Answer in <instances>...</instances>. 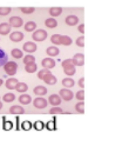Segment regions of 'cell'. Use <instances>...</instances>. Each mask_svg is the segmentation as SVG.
<instances>
[{"label": "cell", "mask_w": 122, "mask_h": 146, "mask_svg": "<svg viewBox=\"0 0 122 146\" xmlns=\"http://www.w3.org/2000/svg\"><path fill=\"white\" fill-rule=\"evenodd\" d=\"M1 108H3V103L0 102V110H1Z\"/></svg>", "instance_id": "cell-46"}, {"label": "cell", "mask_w": 122, "mask_h": 146, "mask_svg": "<svg viewBox=\"0 0 122 146\" xmlns=\"http://www.w3.org/2000/svg\"><path fill=\"white\" fill-rule=\"evenodd\" d=\"M48 73H51L49 72V70H47V68H44V70H41V71H39V73H38V78H39V79H44L47 74H48Z\"/></svg>", "instance_id": "cell-33"}, {"label": "cell", "mask_w": 122, "mask_h": 146, "mask_svg": "<svg viewBox=\"0 0 122 146\" xmlns=\"http://www.w3.org/2000/svg\"><path fill=\"white\" fill-rule=\"evenodd\" d=\"M18 83L19 81L15 79V78H11V79H8L7 81H6V87L8 88V90H14L15 87H16V85H18Z\"/></svg>", "instance_id": "cell-13"}, {"label": "cell", "mask_w": 122, "mask_h": 146, "mask_svg": "<svg viewBox=\"0 0 122 146\" xmlns=\"http://www.w3.org/2000/svg\"><path fill=\"white\" fill-rule=\"evenodd\" d=\"M45 25H46L47 27H49V29H54V27L58 26V21H56L54 18H48V19H46Z\"/></svg>", "instance_id": "cell-21"}, {"label": "cell", "mask_w": 122, "mask_h": 146, "mask_svg": "<svg viewBox=\"0 0 122 146\" xmlns=\"http://www.w3.org/2000/svg\"><path fill=\"white\" fill-rule=\"evenodd\" d=\"M74 64H73V60L72 59H66L62 61V67H69V66H73Z\"/></svg>", "instance_id": "cell-37"}, {"label": "cell", "mask_w": 122, "mask_h": 146, "mask_svg": "<svg viewBox=\"0 0 122 146\" xmlns=\"http://www.w3.org/2000/svg\"><path fill=\"white\" fill-rule=\"evenodd\" d=\"M48 103H49L51 105H53V106H59V105L61 104V98H60V96H58V94H52V96H49V98H48Z\"/></svg>", "instance_id": "cell-9"}, {"label": "cell", "mask_w": 122, "mask_h": 146, "mask_svg": "<svg viewBox=\"0 0 122 146\" xmlns=\"http://www.w3.org/2000/svg\"><path fill=\"white\" fill-rule=\"evenodd\" d=\"M41 65L44 66V68H47V70L53 68V67H55V60L52 58H45L41 61Z\"/></svg>", "instance_id": "cell-7"}, {"label": "cell", "mask_w": 122, "mask_h": 146, "mask_svg": "<svg viewBox=\"0 0 122 146\" xmlns=\"http://www.w3.org/2000/svg\"><path fill=\"white\" fill-rule=\"evenodd\" d=\"M47 35L48 34H47V32L45 30H38V31H34L32 36L35 41H44L47 38Z\"/></svg>", "instance_id": "cell-2"}, {"label": "cell", "mask_w": 122, "mask_h": 146, "mask_svg": "<svg viewBox=\"0 0 122 146\" xmlns=\"http://www.w3.org/2000/svg\"><path fill=\"white\" fill-rule=\"evenodd\" d=\"M49 113H51V114H56V113H63V111H62V108H60V107H56V106H54L53 108H51Z\"/></svg>", "instance_id": "cell-38"}, {"label": "cell", "mask_w": 122, "mask_h": 146, "mask_svg": "<svg viewBox=\"0 0 122 146\" xmlns=\"http://www.w3.org/2000/svg\"><path fill=\"white\" fill-rule=\"evenodd\" d=\"M75 98H76L78 100H80V102H83L84 100V92L82 90L79 91V92H76V94H75Z\"/></svg>", "instance_id": "cell-36"}, {"label": "cell", "mask_w": 122, "mask_h": 146, "mask_svg": "<svg viewBox=\"0 0 122 146\" xmlns=\"http://www.w3.org/2000/svg\"><path fill=\"white\" fill-rule=\"evenodd\" d=\"M20 11L22 13H26V14H31L35 11V8L34 7H20Z\"/></svg>", "instance_id": "cell-35"}, {"label": "cell", "mask_w": 122, "mask_h": 146, "mask_svg": "<svg viewBox=\"0 0 122 146\" xmlns=\"http://www.w3.org/2000/svg\"><path fill=\"white\" fill-rule=\"evenodd\" d=\"M63 71H65V73L67 76H73V74H75V66L73 65V66H69V67H65L63 68Z\"/></svg>", "instance_id": "cell-29"}, {"label": "cell", "mask_w": 122, "mask_h": 146, "mask_svg": "<svg viewBox=\"0 0 122 146\" xmlns=\"http://www.w3.org/2000/svg\"><path fill=\"white\" fill-rule=\"evenodd\" d=\"M76 45H78L79 47H83L84 46V36L83 35L79 36V38L76 39Z\"/></svg>", "instance_id": "cell-39"}, {"label": "cell", "mask_w": 122, "mask_h": 146, "mask_svg": "<svg viewBox=\"0 0 122 146\" xmlns=\"http://www.w3.org/2000/svg\"><path fill=\"white\" fill-rule=\"evenodd\" d=\"M42 80L45 81L46 84H48V85H54L56 83V78L52 74V73H48V74H47Z\"/></svg>", "instance_id": "cell-14"}, {"label": "cell", "mask_w": 122, "mask_h": 146, "mask_svg": "<svg viewBox=\"0 0 122 146\" xmlns=\"http://www.w3.org/2000/svg\"><path fill=\"white\" fill-rule=\"evenodd\" d=\"M78 23H79V18L75 17V15H68L66 18V24L68 26H75Z\"/></svg>", "instance_id": "cell-12"}, {"label": "cell", "mask_w": 122, "mask_h": 146, "mask_svg": "<svg viewBox=\"0 0 122 146\" xmlns=\"http://www.w3.org/2000/svg\"><path fill=\"white\" fill-rule=\"evenodd\" d=\"M54 125H55V121H51V123L47 124V127H49L51 130H54Z\"/></svg>", "instance_id": "cell-44"}, {"label": "cell", "mask_w": 122, "mask_h": 146, "mask_svg": "<svg viewBox=\"0 0 122 146\" xmlns=\"http://www.w3.org/2000/svg\"><path fill=\"white\" fill-rule=\"evenodd\" d=\"M72 60H73L74 66H82L83 62H84V57H83L82 53H78V54H75Z\"/></svg>", "instance_id": "cell-6"}, {"label": "cell", "mask_w": 122, "mask_h": 146, "mask_svg": "<svg viewBox=\"0 0 122 146\" xmlns=\"http://www.w3.org/2000/svg\"><path fill=\"white\" fill-rule=\"evenodd\" d=\"M12 127V123H8V121H5V125H4V129L5 130H9Z\"/></svg>", "instance_id": "cell-42"}, {"label": "cell", "mask_w": 122, "mask_h": 146, "mask_svg": "<svg viewBox=\"0 0 122 146\" xmlns=\"http://www.w3.org/2000/svg\"><path fill=\"white\" fill-rule=\"evenodd\" d=\"M25 71L27 73H34L36 71V64H27V65L25 66Z\"/></svg>", "instance_id": "cell-24"}, {"label": "cell", "mask_w": 122, "mask_h": 146, "mask_svg": "<svg viewBox=\"0 0 122 146\" xmlns=\"http://www.w3.org/2000/svg\"><path fill=\"white\" fill-rule=\"evenodd\" d=\"M34 126H35V129H36V130H41L42 127H44V124H42V123H40V121H39V123L36 121V123L34 124Z\"/></svg>", "instance_id": "cell-41"}, {"label": "cell", "mask_w": 122, "mask_h": 146, "mask_svg": "<svg viewBox=\"0 0 122 146\" xmlns=\"http://www.w3.org/2000/svg\"><path fill=\"white\" fill-rule=\"evenodd\" d=\"M62 13V8L61 7H51L49 8V14L52 17H59Z\"/></svg>", "instance_id": "cell-22"}, {"label": "cell", "mask_w": 122, "mask_h": 146, "mask_svg": "<svg viewBox=\"0 0 122 146\" xmlns=\"http://www.w3.org/2000/svg\"><path fill=\"white\" fill-rule=\"evenodd\" d=\"M22 48H24V51H25V52L33 53V52H35V51H36V45H35L34 42H32V41H27V42H25V44H24Z\"/></svg>", "instance_id": "cell-8"}, {"label": "cell", "mask_w": 122, "mask_h": 146, "mask_svg": "<svg viewBox=\"0 0 122 146\" xmlns=\"http://www.w3.org/2000/svg\"><path fill=\"white\" fill-rule=\"evenodd\" d=\"M78 30H79V32H80L81 34H83V33H84V25L81 24V25L79 26V29H78Z\"/></svg>", "instance_id": "cell-43"}, {"label": "cell", "mask_w": 122, "mask_h": 146, "mask_svg": "<svg viewBox=\"0 0 122 146\" xmlns=\"http://www.w3.org/2000/svg\"><path fill=\"white\" fill-rule=\"evenodd\" d=\"M60 38H61L60 34H53V35L51 36L52 44H54V45H60Z\"/></svg>", "instance_id": "cell-30"}, {"label": "cell", "mask_w": 122, "mask_h": 146, "mask_svg": "<svg viewBox=\"0 0 122 146\" xmlns=\"http://www.w3.org/2000/svg\"><path fill=\"white\" fill-rule=\"evenodd\" d=\"M15 90L18 91V92H21V93H22V92H26V91L28 90V86H27L25 83H18Z\"/></svg>", "instance_id": "cell-28"}, {"label": "cell", "mask_w": 122, "mask_h": 146, "mask_svg": "<svg viewBox=\"0 0 122 146\" xmlns=\"http://www.w3.org/2000/svg\"><path fill=\"white\" fill-rule=\"evenodd\" d=\"M11 11H12L11 7H0V15L5 17V15H7V14L11 13Z\"/></svg>", "instance_id": "cell-32"}, {"label": "cell", "mask_w": 122, "mask_h": 146, "mask_svg": "<svg viewBox=\"0 0 122 146\" xmlns=\"http://www.w3.org/2000/svg\"><path fill=\"white\" fill-rule=\"evenodd\" d=\"M4 71L8 76H14L18 71V65L14 61H7L4 65Z\"/></svg>", "instance_id": "cell-1"}, {"label": "cell", "mask_w": 122, "mask_h": 146, "mask_svg": "<svg viewBox=\"0 0 122 146\" xmlns=\"http://www.w3.org/2000/svg\"><path fill=\"white\" fill-rule=\"evenodd\" d=\"M83 81H84V79H83V78H81V79L79 80V86H80L81 88H83V86H84V84H83Z\"/></svg>", "instance_id": "cell-45"}, {"label": "cell", "mask_w": 122, "mask_h": 146, "mask_svg": "<svg viewBox=\"0 0 122 146\" xmlns=\"http://www.w3.org/2000/svg\"><path fill=\"white\" fill-rule=\"evenodd\" d=\"M11 54H12V57L15 58V59H20V58H22V51H20L19 48H13L12 52H11Z\"/></svg>", "instance_id": "cell-26"}, {"label": "cell", "mask_w": 122, "mask_h": 146, "mask_svg": "<svg viewBox=\"0 0 122 146\" xmlns=\"http://www.w3.org/2000/svg\"><path fill=\"white\" fill-rule=\"evenodd\" d=\"M35 29H36V24L34 21H28L25 25V30L27 32H33V31H35Z\"/></svg>", "instance_id": "cell-23"}, {"label": "cell", "mask_w": 122, "mask_h": 146, "mask_svg": "<svg viewBox=\"0 0 122 146\" xmlns=\"http://www.w3.org/2000/svg\"><path fill=\"white\" fill-rule=\"evenodd\" d=\"M9 39H11L12 41H14V42L21 41L24 39V34L21 32H13V33H11V35H9Z\"/></svg>", "instance_id": "cell-11"}, {"label": "cell", "mask_w": 122, "mask_h": 146, "mask_svg": "<svg viewBox=\"0 0 122 146\" xmlns=\"http://www.w3.org/2000/svg\"><path fill=\"white\" fill-rule=\"evenodd\" d=\"M1 85H3V80H1V79H0V86H1Z\"/></svg>", "instance_id": "cell-47"}, {"label": "cell", "mask_w": 122, "mask_h": 146, "mask_svg": "<svg viewBox=\"0 0 122 146\" xmlns=\"http://www.w3.org/2000/svg\"><path fill=\"white\" fill-rule=\"evenodd\" d=\"M62 85L67 88V87H73L74 86V80L72 78H65L62 80Z\"/></svg>", "instance_id": "cell-25"}, {"label": "cell", "mask_w": 122, "mask_h": 146, "mask_svg": "<svg viewBox=\"0 0 122 146\" xmlns=\"http://www.w3.org/2000/svg\"><path fill=\"white\" fill-rule=\"evenodd\" d=\"M75 110H76L79 113H84V103L79 102L76 105H75Z\"/></svg>", "instance_id": "cell-31"}, {"label": "cell", "mask_w": 122, "mask_h": 146, "mask_svg": "<svg viewBox=\"0 0 122 146\" xmlns=\"http://www.w3.org/2000/svg\"><path fill=\"white\" fill-rule=\"evenodd\" d=\"M46 53L48 54L49 57H56L59 54V48L58 47H54V46H51V47L47 48Z\"/></svg>", "instance_id": "cell-20"}, {"label": "cell", "mask_w": 122, "mask_h": 146, "mask_svg": "<svg viewBox=\"0 0 122 146\" xmlns=\"http://www.w3.org/2000/svg\"><path fill=\"white\" fill-rule=\"evenodd\" d=\"M19 102H20L22 105H28L32 102V98L30 94H22V96L19 97Z\"/></svg>", "instance_id": "cell-17"}, {"label": "cell", "mask_w": 122, "mask_h": 146, "mask_svg": "<svg viewBox=\"0 0 122 146\" xmlns=\"http://www.w3.org/2000/svg\"><path fill=\"white\" fill-rule=\"evenodd\" d=\"M11 32V25L8 23H3L0 24V34L1 35H7Z\"/></svg>", "instance_id": "cell-10"}, {"label": "cell", "mask_w": 122, "mask_h": 146, "mask_svg": "<svg viewBox=\"0 0 122 146\" xmlns=\"http://www.w3.org/2000/svg\"><path fill=\"white\" fill-rule=\"evenodd\" d=\"M33 92H34L36 96L42 97V96L47 94V88H46L45 86H36V87L33 90Z\"/></svg>", "instance_id": "cell-15"}, {"label": "cell", "mask_w": 122, "mask_h": 146, "mask_svg": "<svg viewBox=\"0 0 122 146\" xmlns=\"http://www.w3.org/2000/svg\"><path fill=\"white\" fill-rule=\"evenodd\" d=\"M33 105L36 107V108H45L47 105H48V102L46 99L41 98V97H38L33 100Z\"/></svg>", "instance_id": "cell-4"}, {"label": "cell", "mask_w": 122, "mask_h": 146, "mask_svg": "<svg viewBox=\"0 0 122 146\" xmlns=\"http://www.w3.org/2000/svg\"><path fill=\"white\" fill-rule=\"evenodd\" d=\"M59 96H60L61 99L66 100V102H69V100H72L73 97H74V94H73L72 91H69V90H67V88L60 90V94H59Z\"/></svg>", "instance_id": "cell-3"}, {"label": "cell", "mask_w": 122, "mask_h": 146, "mask_svg": "<svg viewBox=\"0 0 122 146\" xmlns=\"http://www.w3.org/2000/svg\"><path fill=\"white\" fill-rule=\"evenodd\" d=\"M31 126H32L31 123H28V121H24V123H22V129H24V130H30Z\"/></svg>", "instance_id": "cell-40"}, {"label": "cell", "mask_w": 122, "mask_h": 146, "mask_svg": "<svg viewBox=\"0 0 122 146\" xmlns=\"http://www.w3.org/2000/svg\"><path fill=\"white\" fill-rule=\"evenodd\" d=\"M9 113H12V114H22V113H25V110L21 106H12L11 108H9Z\"/></svg>", "instance_id": "cell-18"}, {"label": "cell", "mask_w": 122, "mask_h": 146, "mask_svg": "<svg viewBox=\"0 0 122 146\" xmlns=\"http://www.w3.org/2000/svg\"><path fill=\"white\" fill-rule=\"evenodd\" d=\"M9 25H11V27H20L22 26L24 21L20 17H12V18H9Z\"/></svg>", "instance_id": "cell-5"}, {"label": "cell", "mask_w": 122, "mask_h": 146, "mask_svg": "<svg viewBox=\"0 0 122 146\" xmlns=\"http://www.w3.org/2000/svg\"><path fill=\"white\" fill-rule=\"evenodd\" d=\"M7 61H8V56L3 48H0V67L4 66Z\"/></svg>", "instance_id": "cell-16"}, {"label": "cell", "mask_w": 122, "mask_h": 146, "mask_svg": "<svg viewBox=\"0 0 122 146\" xmlns=\"http://www.w3.org/2000/svg\"><path fill=\"white\" fill-rule=\"evenodd\" d=\"M14 99H15V96L13 93H6L3 97V100L5 103H12V102H14Z\"/></svg>", "instance_id": "cell-27"}, {"label": "cell", "mask_w": 122, "mask_h": 146, "mask_svg": "<svg viewBox=\"0 0 122 146\" xmlns=\"http://www.w3.org/2000/svg\"><path fill=\"white\" fill-rule=\"evenodd\" d=\"M34 61H35V58L33 56H31V54H30V56L27 54L26 57H24V64H26V65H27V64H33Z\"/></svg>", "instance_id": "cell-34"}, {"label": "cell", "mask_w": 122, "mask_h": 146, "mask_svg": "<svg viewBox=\"0 0 122 146\" xmlns=\"http://www.w3.org/2000/svg\"><path fill=\"white\" fill-rule=\"evenodd\" d=\"M60 45H63V46H69V45H72V39L69 38L68 35H61Z\"/></svg>", "instance_id": "cell-19"}]
</instances>
